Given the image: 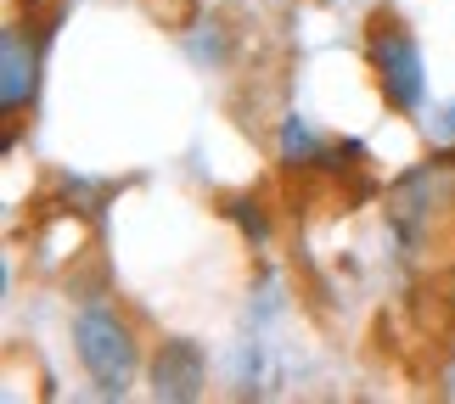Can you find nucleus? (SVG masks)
Masks as SVG:
<instances>
[{"instance_id":"obj_7","label":"nucleus","mask_w":455,"mask_h":404,"mask_svg":"<svg viewBox=\"0 0 455 404\" xmlns=\"http://www.w3.org/2000/svg\"><path fill=\"white\" fill-rule=\"evenodd\" d=\"M231 219H236L253 242H265V236H270V225H265V214H259V202H231Z\"/></svg>"},{"instance_id":"obj_3","label":"nucleus","mask_w":455,"mask_h":404,"mask_svg":"<svg viewBox=\"0 0 455 404\" xmlns=\"http://www.w3.org/2000/svg\"><path fill=\"white\" fill-rule=\"evenodd\" d=\"M444 214H455V152L427 157V163H416L411 174H399L388 186V225L399 231L405 248H422L433 219Z\"/></svg>"},{"instance_id":"obj_5","label":"nucleus","mask_w":455,"mask_h":404,"mask_svg":"<svg viewBox=\"0 0 455 404\" xmlns=\"http://www.w3.org/2000/svg\"><path fill=\"white\" fill-rule=\"evenodd\" d=\"M40 91V40L23 23L0 28V113L17 118Z\"/></svg>"},{"instance_id":"obj_6","label":"nucleus","mask_w":455,"mask_h":404,"mask_svg":"<svg viewBox=\"0 0 455 404\" xmlns=\"http://www.w3.org/2000/svg\"><path fill=\"white\" fill-rule=\"evenodd\" d=\"M275 157H282L287 169H315V163H326L331 147H326V135L309 124V118H282V135H275Z\"/></svg>"},{"instance_id":"obj_1","label":"nucleus","mask_w":455,"mask_h":404,"mask_svg":"<svg viewBox=\"0 0 455 404\" xmlns=\"http://www.w3.org/2000/svg\"><path fill=\"white\" fill-rule=\"evenodd\" d=\"M74 354H79L84 376H91V388L101 399H124L135 388V376H141V365H147L135 326L108 304H84L74 314Z\"/></svg>"},{"instance_id":"obj_2","label":"nucleus","mask_w":455,"mask_h":404,"mask_svg":"<svg viewBox=\"0 0 455 404\" xmlns=\"http://www.w3.org/2000/svg\"><path fill=\"white\" fill-rule=\"evenodd\" d=\"M365 62H371L377 74V91L388 101L394 113H422L427 101V62H422V45H416V34L399 23L394 12H371V23H365Z\"/></svg>"},{"instance_id":"obj_4","label":"nucleus","mask_w":455,"mask_h":404,"mask_svg":"<svg viewBox=\"0 0 455 404\" xmlns=\"http://www.w3.org/2000/svg\"><path fill=\"white\" fill-rule=\"evenodd\" d=\"M147 382H152V399H164V404H191V399H203V388H208L203 343H191V337H164V343H157V354L147 360Z\"/></svg>"},{"instance_id":"obj_8","label":"nucleus","mask_w":455,"mask_h":404,"mask_svg":"<svg viewBox=\"0 0 455 404\" xmlns=\"http://www.w3.org/2000/svg\"><path fill=\"white\" fill-rule=\"evenodd\" d=\"M439 135H444V140H455V101H450L444 118H439Z\"/></svg>"}]
</instances>
